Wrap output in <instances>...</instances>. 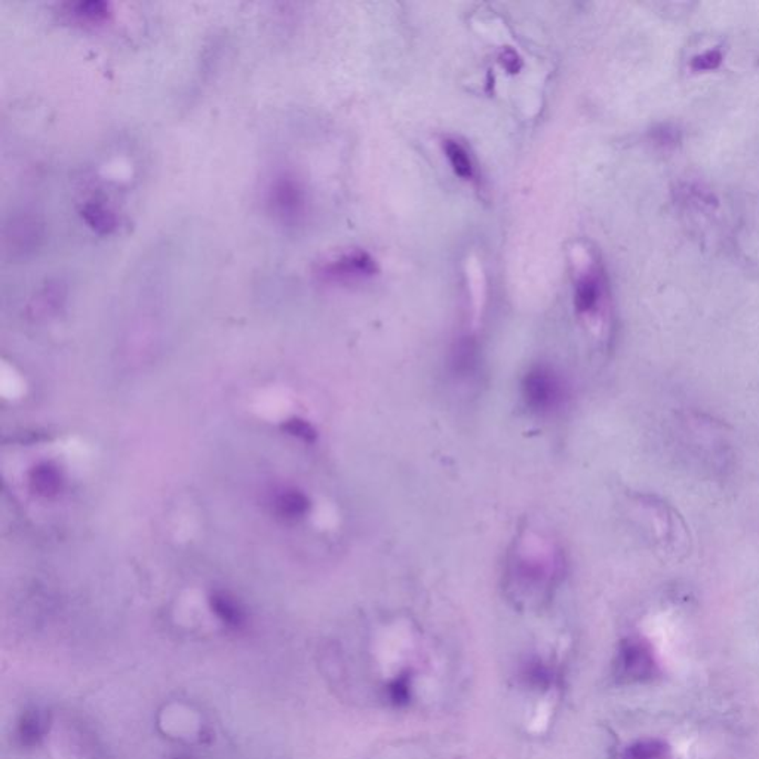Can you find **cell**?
<instances>
[{
  "instance_id": "6da1fadb",
  "label": "cell",
  "mask_w": 759,
  "mask_h": 759,
  "mask_svg": "<svg viewBox=\"0 0 759 759\" xmlns=\"http://www.w3.org/2000/svg\"><path fill=\"white\" fill-rule=\"evenodd\" d=\"M522 393L531 410L549 412L561 405L564 400V384L554 369L535 367L526 372L522 381Z\"/></svg>"
},
{
  "instance_id": "7a4b0ae2",
  "label": "cell",
  "mask_w": 759,
  "mask_h": 759,
  "mask_svg": "<svg viewBox=\"0 0 759 759\" xmlns=\"http://www.w3.org/2000/svg\"><path fill=\"white\" fill-rule=\"evenodd\" d=\"M617 671L629 682H644L656 676L657 661L651 645L640 638H629L620 645Z\"/></svg>"
},
{
  "instance_id": "3957f363",
  "label": "cell",
  "mask_w": 759,
  "mask_h": 759,
  "mask_svg": "<svg viewBox=\"0 0 759 759\" xmlns=\"http://www.w3.org/2000/svg\"><path fill=\"white\" fill-rule=\"evenodd\" d=\"M376 272V263L365 253H355L341 260L334 261L327 267V275L336 279H359L371 276Z\"/></svg>"
},
{
  "instance_id": "277c9868",
  "label": "cell",
  "mask_w": 759,
  "mask_h": 759,
  "mask_svg": "<svg viewBox=\"0 0 759 759\" xmlns=\"http://www.w3.org/2000/svg\"><path fill=\"white\" fill-rule=\"evenodd\" d=\"M604 296V286L597 273H587L577 285L576 307L583 315L597 313Z\"/></svg>"
},
{
  "instance_id": "5b68a950",
  "label": "cell",
  "mask_w": 759,
  "mask_h": 759,
  "mask_svg": "<svg viewBox=\"0 0 759 759\" xmlns=\"http://www.w3.org/2000/svg\"><path fill=\"white\" fill-rule=\"evenodd\" d=\"M30 486L33 493L40 497H52L61 490V474L56 466L49 463H42L33 469L30 474Z\"/></svg>"
},
{
  "instance_id": "8992f818",
  "label": "cell",
  "mask_w": 759,
  "mask_h": 759,
  "mask_svg": "<svg viewBox=\"0 0 759 759\" xmlns=\"http://www.w3.org/2000/svg\"><path fill=\"white\" fill-rule=\"evenodd\" d=\"M443 151L447 156L448 162L455 174L459 175L463 180H471L474 175V166L472 162L471 156L467 153L466 149L454 141V140H445L443 141Z\"/></svg>"
},
{
  "instance_id": "52a82bcc",
  "label": "cell",
  "mask_w": 759,
  "mask_h": 759,
  "mask_svg": "<svg viewBox=\"0 0 759 759\" xmlns=\"http://www.w3.org/2000/svg\"><path fill=\"white\" fill-rule=\"evenodd\" d=\"M671 749L663 740L645 739L626 749L625 759H669Z\"/></svg>"
},
{
  "instance_id": "ba28073f",
  "label": "cell",
  "mask_w": 759,
  "mask_h": 759,
  "mask_svg": "<svg viewBox=\"0 0 759 759\" xmlns=\"http://www.w3.org/2000/svg\"><path fill=\"white\" fill-rule=\"evenodd\" d=\"M211 607L218 619L230 628H241L245 621L241 607L232 598L225 597V595H213Z\"/></svg>"
},
{
  "instance_id": "9c48e42d",
  "label": "cell",
  "mask_w": 759,
  "mask_h": 759,
  "mask_svg": "<svg viewBox=\"0 0 759 759\" xmlns=\"http://www.w3.org/2000/svg\"><path fill=\"white\" fill-rule=\"evenodd\" d=\"M47 727H45V721L40 715L39 712H28L23 716L20 727H18V734H20L21 742L26 746H35L39 743L42 737H44Z\"/></svg>"
},
{
  "instance_id": "30bf717a",
  "label": "cell",
  "mask_w": 759,
  "mask_h": 759,
  "mask_svg": "<svg viewBox=\"0 0 759 759\" xmlns=\"http://www.w3.org/2000/svg\"><path fill=\"white\" fill-rule=\"evenodd\" d=\"M276 507L277 512L284 518H298V516H303L307 512L308 500L305 494H301L298 491H286V493L277 497Z\"/></svg>"
},
{
  "instance_id": "8fae6325",
  "label": "cell",
  "mask_w": 759,
  "mask_h": 759,
  "mask_svg": "<svg viewBox=\"0 0 759 759\" xmlns=\"http://www.w3.org/2000/svg\"><path fill=\"white\" fill-rule=\"evenodd\" d=\"M723 63V52L721 47H711L692 57L690 70L694 73H709L721 68Z\"/></svg>"
},
{
  "instance_id": "7c38bea8",
  "label": "cell",
  "mask_w": 759,
  "mask_h": 759,
  "mask_svg": "<svg viewBox=\"0 0 759 759\" xmlns=\"http://www.w3.org/2000/svg\"><path fill=\"white\" fill-rule=\"evenodd\" d=\"M650 140L660 149L671 151V149H676V146L680 144L682 135L675 125L660 123V125L652 128L651 132H650Z\"/></svg>"
},
{
  "instance_id": "4fadbf2b",
  "label": "cell",
  "mask_w": 759,
  "mask_h": 759,
  "mask_svg": "<svg viewBox=\"0 0 759 759\" xmlns=\"http://www.w3.org/2000/svg\"><path fill=\"white\" fill-rule=\"evenodd\" d=\"M474 365H476V348H474L473 343L469 340L462 341L457 350H455V371L462 374V376H467L469 372L473 371Z\"/></svg>"
},
{
  "instance_id": "5bb4252c",
  "label": "cell",
  "mask_w": 759,
  "mask_h": 759,
  "mask_svg": "<svg viewBox=\"0 0 759 759\" xmlns=\"http://www.w3.org/2000/svg\"><path fill=\"white\" fill-rule=\"evenodd\" d=\"M285 429L291 433V435L296 436V438L305 439L307 442H312L317 438V431L313 429L307 421L305 420H291L286 423Z\"/></svg>"
},
{
  "instance_id": "9a60e30c",
  "label": "cell",
  "mask_w": 759,
  "mask_h": 759,
  "mask_svg": "<svg viewBox=\"0 0 759 759\" xmlns=\"http://www.w3.org/2000/svg\"><path fill=\"white\" fill-rule=\"evenodd\" d=\"M503 66L510 71V73H518L519 66H516V63H519V58L514 51H506L503 52L502 59Z\"/></svg>"
}]
</instances>
